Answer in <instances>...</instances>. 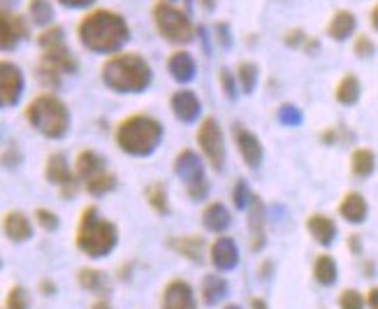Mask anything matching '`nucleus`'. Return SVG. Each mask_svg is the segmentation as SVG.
<instances>
[{
	"label": "nucleus",
	"mask_w": 378,
	"mask_h": 309,
	"mask_svg": "<svg viewBox=\"0 0 378 309\" xmlns=\"http://www.w3.org/2000/svg\"><path fill=\"white\" fill-rule=\"evenodd\" d=\"M91 309H112V307H109L107 300H98V303H93V305H91Z\"/></svg>",
	"instance_id": "5fc2aeb1"
},
{
	"label": "nucleus",
	"mask_w": 378,
	"mask_h": 309,
	"mask_svg": "<svg viewBox=\"0 0 378 309\" xmlns=\"http://www.w3.org/2000/svg\"><path fill=\"white\" fill-rule=\"evenodd\" d=\"M45 177L49 184H54V187L60 189V196H75V189H77V174L70 170L68 165V158L65 154H51L47 156V163H45Z\"/></svg>",
	"instance_id": "1a4fd4ad"
},
{
	"label": "nucleus",
	"mask_w": 378,
	"mask_h": 309,
	"mask_svg": "<svg viewBox=\"0 0 378 309\" xmlns=\"http://www.w3.org/2000/svg\"><path fill=\"white\" fill-rule=\"evenodd\" d=\"M104 172V158L93 152V149H84V152H79L75 158V174L77 179H84L89 182L91 177Z\"/></svg>",
	"instance_id": "aec40b11"
},
{
	"label": "nucleus",
	"mask_w": 378,
	"mask_h": 309,
	"mask_svg": "<svg viewBox=\"0 0 378 309\" xmlns=\"http://www.w3.org/2000/svg\"><path fill=\"white\" fill-rule=\"evenodd\" d=\"M170 3H174V0H170Z\"/></svg>",
	"instance_id": "bf43d9fd"
},
{
	"label": "nucleus",
	"mask_w": 378,
	"mask_h": 309,
	"mask_svg": "<svg viewBox=\"0 0 378 309\" xmlns=\"http://www.w3.org/2000/svg\"><path fill=\"white\" fill-rule=\"evenodd\" d=\"M5 307H7V309H28V307H31L28 290H26L23 286H14L10 293H7Z\"/></svg>",
	"instance_id": "c9c22d12"
},
{
	"label": "nucleus",
	"mask_w": 378,
	"mask_h": 309,
	"mask_svg": "<svg viewBox=\"0 0 378 309\" xmlns=\"http://www.w3.org/2000/svg\"><path fill=\"white\" fill-rule=\"evenodd\" d=\"M198 145H200V152L205 154V158L209 161V165H212L214 170H223L225 167V142H223L221 126H218V121L214 117H207L200 123Z\"/></svg>",
	"instance_id": "6e6552de"
},
{
	"label": "nucleus",
	"mask_w": 378,
	"mask_h": 309,
	"mask_svg": "<svg viewBox=\"0 0 378 309\" xmlns=\"http://www.w3.org/2000/svg\"><path fill=\"white\" fill-rule=\"evenodd\" d=\"M276 121L284 123V126H300L302 123V112L295 108V105H281V108L276 110Z\"/></svg>",
	"instance_id": "4c0bfd02"
},
{
	"label": "nucleus",
	"mask_w": 378,
	"mask_h": 309,
	"mask_svg": "<svg viewBox=\"0 0 378 309\" xmlns=\"http://www.w3.org/2000/svg\"><path fill=\"white\" fill-rule=\"evenodd\" d=\"M200 3H202L205 10H214V0H200Z\"/></svg>",
	"instance_id": "6e6d98bb"
},
{
	"label": "nucleus",
	"mask_w": 378,
	"mask_h": 309,
	"mask_svg": "<svg viewBox=\"0 0 378 309\" xmlns=\"http://www.w3.org/2000/svg\"><path fill=\"white\" fill-rule=\"evenodd\" d=\"M253 193L249 191V184H246V179H237L234 189H232V202L237 209H244L246 205L251 202Z\"/></svg>",
	"instance_id": "58836bf2"
},
{
	"label": "nucleus",
	"mask_w": 378,
	"mask_h": 309,
	"mask_svg": "<svg viewBox=\"0 0 378 309\" xmlns=\"http://www.w3.org/2000/svg\"><path fill=\"white\" fill-rule=\"evenodd\" d=\"M337 275H339V268H337V261L332 258L328 253H320L318 258L313 263V277L318 284L323 286H332L334 281H337Z\"/></svg>",
	"instance_id": "a878e982"
},
{
	"label": "nucleus",
	"mask_w": 378,
	"mask_h": 309,
	"mask_svg": "<svg viewBox=\"0 0 378 309\" xmlns=\"http://www.w3.org/2000/svg\"><path fill=\"white\" fill-rule=\"evenodd\" d=\"M58 3L68 10H84V7H91L95 0H58Z\"/></svg>",
	"instance_id": "49530a36"
},
{
	"label": "nucleus",
	"mask_w": 378,
	"mask_h": 309,
	"mask_svg": "<svg viewBox=\"0 0 378 309\" xmlns=\"http://www.w3.org/2000/svg\"><path fill=\"white\" fill-rule=\"evenodd\" d=\"M306 231L311 233V237L318 244H332L334 237H337V224L328 216V214H311L306 219Z\"/></svg>",
	"instance_id": "4be33fe9"
},
{
	"label": "nucleus",
	"mask_w": 378,
	"mask_h": 309,
	"mask_svg": "<svg viewBox=\"0 0 378 309\" xmlns=\"http://www.w3.org/2000/svg\"><path fill=\"white\" fill-rule=\"evenodd\" d=\"M190 3H193V0H186V5H190Z\"/></svg>",
	"instance_id": "13d9d810"
},
{
	"label": "nucleus",
	"mask_w": 378,
	"mask_h": 309,
	"mask_svg": "<svg viewBox=\"0 0 378 309\" xmlns=\"http://www.w3.org/2000/svg\"><path fill=\"white\" fill-rule=\"evenodd\" d=\"M320 137H323L325 145H334V142H337V130H334V128L332 130H325Z\"/></svg>",
	"instance_id": "3c124183"
},
{
	"label": "nucleus",
	"mask_w": 378,
	"mask_h": 309,
	"mask_svg": "<svg viewBox=\"0 0 378 309\" xmlns=\"http://www.w3.org/2000/svg\"><path fill=\"white\" fill-rule=\"evenodd\" d=\"M170 108H172V114L177 117L181 123H193L198 121L200 112H202V103L200 98L193 91H177L170 98Z\"/></svg>",
	"instance_id": "2eb2a0df"
},
{
	"label": "nucleus",
	"mask_w": 378,
	"mask_h": 309,
	"mask_svg": "<svg viewBox=\"0 0 378 309\" xmlns=\"http://www.w3.org/2000/svg\"><path fill=\"white\" fill-rule=\"evenodd\" d=\"M151 14H153L156 31L163 40L172 44H188L195 38V28H193L188 12L179 10L170 0H158Z\"/></svg>",
	"instance_id": "423d86ee"
},
{
	"label": "nucleus",
	"mask_w": 378,
	"mask_h": 309,
	"mask_svg": "<svg viewBox=\"0 0 378 309\" xmlns=\"http://www.w3.org/2000/svg\"><path fill=\"white\" fill-rule=\"evenodd\" d=\"M114 140L121 152L130 156H148L161 145L163 123L148 114H130L117 126Z\"/></svg>",
	"instance_id": "7ed1b4c3"
},
{
	"label": "nucleus",
	"mask_w": 378,
	"mask_h": 309,
	"mask_svg": "<svg viewBox=\"0 0 378 309\" xmlns=\"http://www.w3.org/2000/svg\"><path fill=\"white\" fill-rule=\"evenodd\" d=\"M161 309H195V295H193L190 284L181 279H172L163 288Z\"/></svg>",
	"instance_id": "4468645a"
},
{
	"label": "nucleus",
	"mask_w": 378,
	"mask_h": 309,
	"mask_svg": "<svg viewBox=\"0 0 378 309\" xmlns=\"http://www.w3.org/2000/svg\"><path fill=\"white\" fill-rule=\"evenodd\" d=\"M237 82H239L244 93H253L256 91V82H258V66L251 63V61H242L237 66Z\"/></svg>",
	"instance_id": "2f4dec72"
},
{
	"label": "nucleus",
	"mask_w": 378,
	"mask_h": 309,
	"mask_svg": "<svg viewBox=\"0 0 378 309\" xmlns=\"http://www.w3.org/2000/svg\"><path fill=\"white\" fill-rule=\"evenodd\" d=\"M334 98L341 105H355L360 100V79L355 75H344L334 88Z\"/></svg>",
	"instance_id": "cd10ccee"
},
{
	"label": "nucleus",
	"mask_w": 378,
	"mask_h": 309,
	"mask_svg": "<svg viewBox=\"0 0 378 309\" xmlns=\"http://www.w3.org/2000/svg\"><path fill=\"white\" fill-rule=\"evenodd\" d=\"M367 307L369 309H378V286L367 290Z\"/></svg>",
	"instance_id": "de8ad7c7"
},
{
	"label": "nucleus",
	"mask_w": 378,
	"mask_h": 309,
	"mask_svg": "<svg viewBox=\"0 0 378 309\" xmlns=\"http://www.w3.org/2000/svg\"><path fill=\"white\" fill-rule=\"evenodd\" d=\"M225 309H239V307H237V305H227Z\"/></svg>",
	"instance_id": "4d7b16f0"
},
{
	"label": "nucleus",
	"mask_w": 378,
	"mask_h": 309,
	"mask_svg": "<svg viewBox=\"0 0 378 309\" xmlns=\"http://www.w3.org/2000/svg\"><path fill=\"white\" fill-rule=\"evenodd\" d=\"M355 26H357V19H355L353 12H350V10H337L332 14L330 23H328V35L332 40L344 42L355 33Z\"/></svg>",
	"instance_id": "5701e85b"
},
{
	"label": "nucleus",
	"mask_w": 378,
	"mask_h": 309,
	"mask_svg": "<svg viewBox=\"0 0 378 309\" xmlns=\"http://www.w3.org/2000/svg\"><path fill=\"white\" fill-rule=\"evenodd\" d=\"M167 70H170V75L174 82L179 84H188L195 79V73H198V66H195V58H193L188 51H174V54L167 58Z\"/></svg>",
	"instance_id": "f3484780"
},
{
	"label": "nucleus",
	"mask_w": 378,
	"mask_h": 309,
	"mask_svg": "<svg viewBox=\"0 0 378 309\" xmlns=\"http://www.w3.org/2000/svg\"><path fill=\"white\" fill-rule=\"evenodd\" d=\"M144 196L148 200V205L153 207V211H158V214H167L170 211V202H167V191L163 184H148V187L144 189Z\"/></svg>",
	"instance_id": "473e14b6"
},
{
	"label": "nucleus",
	"mask_w": 378,
	"mask_h": 309,
	"mask_svg": "<svg viewBox=\"0 0 378 309\" xmlns=\"http://www.w3.org/2000/svg\"><path fill=\"white\" fill-rule=\"evenodd\" d=\"M364 305H367V298L360 293L357 288L341 290V295H339V307L341 309H364Z\"/></svg>",
	"instance_id": "f704fd0d"
},
{
	"label": "nucleus",
	"mask_w": 378,
	"mask_h": 309,
	"mask_svg": "<svg viewBox=\"0 0 378 309\" xmlns=\"http://www.w3.org/2000/svg\"><path fill=\"white\" fill-rule=\"evenodd\" d=\"M114 189H117V174H112L107 170L91 177V179L86 182V191H89L91 196H104V193H109Z\"/></svg>",
	"instance_id": "72a5a7b5"
},
{
	"label": "nucleus",
	"mask_w": 378,
	"mask_h": 309,
	"mask_svg": "<svg viewBox=\"0 0 378 309\" xmlns=\"http://www.w3.org/2000/svg\"><path fill=\"white\" fill-rule=\"evenodd\" d=\"M54 14L51 0H28V19L35 26H49L54 21Z\"/></svg>",
	"instance_id": "c756f323"
},
{
	"label": "nucleus",
	"mask_w": 378,
	"mask_h": 309,
	"mask_svg": "<svg viewBox=\"0 0 378 309\" xmlns=\"http://www.w3.org/2000/svg\"><path fill=\"white\" fill-rule=\"evenodd\" d=\"M65 42V33L60 26H49V28H45L40 35H38V44L40 49H47V47H54V44H60Z\"/></svg>",
	"instance_id": "e433bc0d"
},
{
	"label": "nucleus",
	"mask_w": 378,
	"mask_h": 309,
	"mask_svg": "<svg viewBox=\"0 0 378 309\" xmlns=\"http://www.w3.org/2000/svg\"><path fill=\"white\" fill-rule=\"evenodd\" d=\"M284 42L290 49H306V44H309V35H306L302 28H293V31L286 33Z\"/></svg>",
	"instance_id": "a19ab883"
},
{
	"label": "nucleus",
	"mask_w": 378,
	"mask_h": 309,
	"mask_svg": "<svg viewBox=\"0 0 378 309\" xmlns=\"http://www.w3.org/2000/svg\"><path fill=\"white\" fill-rule=\"evenodd\" d=\"M28 38V23L19 14L3 7L0 12V47L3 51H12L21 44V40Z\"/></svg>",
	"instance_id": "9d476101"
},
{
	"label": "nucleus",
	"mask_w": 378,
	"mask_h": 309,
	"mask_svg": "<svg viewBox=\"0 0 378 309\" xmlns=\"http://www.w3.org/2000/svg\"><path fill=\"white\" fill-rule=\"evenodd\" d=\"M35 219H38V224L45 228V231H56V228H58V216L51 209L38 207V209H35Z\"/></svg>",
	"instance_id": "37998d69"
},
{
	"label": "nucleus",
	"mask_w": 378,
	"mask_h": 309,
	"mask_svg": "<svg viewBox=\"0 0 378 309\" xmlns=\"http://www.w3.org/2000/svg\"><path fill=\"white\" fill-rule=\"evenodd\" d=\"M202 300H205L207 305H216L218 300H223L227 295V284L225 279H221L218 275H207L205 279H202Z\"/></svg>",
	"instance_id": "c85d7f7f"
},
{
	"label": "nucleus",
	"mask_w": 378,
	"mask_h": 309,
	"mask_svg": "<svg viewBox=\"0 0 378 309\" xmlns=\"http://www.w3.org/2000/svg\"><path fill=\"white\" fill-rule=\"evenodd\" d=\"M374 49H376L374 40L367 38V35H357L355 42H353V51H355L357 58H369V56L374 54Z\"/></svg>",
	"instance_id": "79ce46f5"
},
{
	"label": "nucleus",
	"mask_w": 378,
	"mask_h": 309,
	"mask_svg": "<svg viewBox=\"0 0 378 309\" xmlns=\"http://www.w3.org/2000/svg\"><path fill=\"white\" fill-rule=\"evenodd\" d=\"M232 135H234V142H237V149H239V154L244 158V163L249 167H260L262 158H265V152H262V145H260L256 132L246 130L242 123H234Z\"/></svg>",
	"instance_id": "f8f14e48"
},
{
	"label": "nucleus",
	"mask_w": 378,
	"mask_h": 309,
	"mask_svg": "<svg viewBox=\"0 0 378 309\" xmlns=\"http://www.w3.org/2000/svg\"><path fill=\"white\" fill-rule=\"evenodd\" d=\"M348 249L353 251V253L362 251V244H360V235H350V237H348Z\"/></svg>",
	"instance_id": "09e8293b"
},
{
	"label": "nucleus",
	"mask_w": 378,
	"mask_h": 309,
	"mask_svg": "<svg viewBox=\"0 0 378 309\" xmlns=\"http://www.w3.org/2000/svg\"><path fill=\"white\" fill-rule=\"evenodd\" d=\"M117 240H119L117 226L112 221L102 219L93 205L84 207L75 237L77 249L89 256V258H102V256H107L117 246Z\"/></svg>",
	"instance_id": "20e7f679"
},
{
	"label": "nucleus",
	"mask_w": 378,
	"mask_h": 309,
	"mask_svg": "<svg viewBox=\"0 0 378 309\" xmlns=\"http://www.w3.org/2000/svg\"><path fill=\"white\" fill-rule=\"evenodd\" d=\"M249 228H251V249L260 251L265 246V205L260 196H253L249 202Z\"/></svg>",
	"instance_id": "a211bd4d"
},
{
	"label": "nucleus",
	"mask_w": 378,
	"mask_h": 309,
	"mask_svg": "<svg viewBox=\"0 0 378 309\" xmlns=\"http://www.w3.org/2000/svg\"><path fill=\"white\" fill-rule=\"evenodd\" d=\"M230 221H232L230 211L221 202H212V205H207L205 211H202V226L212 233H223L230 226Z\"/></svg>",
	"instance_id": "b1692460"
},
{
	"label": "nucleus",
	"mask_w": 378,
	"mask_h": 309,
	"mask_svg": "<svg viewBox=\"0 0 378 309\" xmlns=\"http://www.w3.org/2000/svg\"><path fill=\"white\" fill-rule=\"evenodd\" d=\"M23 93V73L12 61L0 63V103L3 108H14Z\"/></svg>",
	"instance_id": "9b49d317"
},
{
	"label": "nucleus",
	"mask_w": 378,
	"mask_h": 309,
	"mask_svg": "<svg viewBox=\"0 0 378 309\" xmlns=\"http://www.w3.org/2000/svg\"><path fill=\"white\" fill-rule=\"evenodd\" d=\"M170 246L177 253L186 256L190 261H202V249H205V240L195 235H186V237H174L170 240Z\"/></svg>",
	"instance_id": "bb28decb"
},
{
	"label": "nucleus",
	"mask_w": 378,
	"mask_h": 309,
	"mask_svg": "<svg viewBox=\"0 0 378 309\" xmlns=\"http://www.w3.org/2000/svg\"><path fill=\"white\" fill-rule=\"evenodd\" d=\"M54 290H56V286L51 284V281H47V279L40 281V293L42 295H54Z\"/></svg>",
	"instance_id": "8fccbe9b"
},
{
	"label": "nucleus",
	"mask_w": 378,
	"mask_h": 309,
	"mask_svg": "<svg viewBox=\"0 0 378 309\" xmlns=\"http://www.w3.org/2000/svg\"><path fill=\"white\" fill-rule=\"evenodd\" d=\"M174 174L183 182V189H186L188 198L193 200H205L209 193V182L205 174V167H202L200 156L193 152V149H181V152L174 156Z\"/></svg>",
	"instance_id": "0eeeda50"
},
{
	"label": "nucleus",
	"mask_w": 378,
	"mask_h": 309,
	"mask_svg": "<svg viewBox=\"0 0 378 309\" xmlns=\"http://www.w3.org/2000/svg\"><path fill=\"white\" fill-rule=\"evenodd\" d=\"M26 119L31 126L49 140H60L70 130V110L65 103L51 93H40L26 108Z\"/></svg>",
	"instance_id": "39448f33"
},
{
	"label": "nucleus",
	"mask_w": 378,
	"mask_h": 309,
	"mask_svg": "<svg viewBox=\"0 0 378 309\" xmlns=\"http://www.w3.org/2000/svg\"><path fill=\"white\" fill-rule=\"evenodd\" d=\"M369 23H372L374 28L378 31V3L372 7V12H369Z\"/></svg>",
	"instance_id": "603ef678"
},
{
	"label": "nucleus",
	"mask_w": 378,
	"mask_h": 309,
	"mask_svg": "<svg viewBox=\"0 0 378 309\" xmlns=\"http://www.w3.org/2000/svg\"><path fill=\"white\" fill-rule=\"evenodd\" d=\"M212 263L216 270H232L239 263V253H237V244L232 237H216V242L212 244Z\"/></svg>",
	"instance_id": "dca6fc26"
},
{
	"label": "nucleus",
	"mask_w": 378,
	"mask_h": 309,
	"mask_svg": "<svg viewBox=\"0 0 378 309\" xmlns=\"http://www.w3.org/2000/svg\"><path fill=\"white\" fill-rule=\"evenodd\" d=\"M251 309H267L265 300H260V298H253V300H251Z\"/></svg>",
	"instance_id": "864d4df0"
},
{
	"label": "nucleus",
	"mask_w": 378,
	"mask_h": 309,
	"mask_svg": "<svg viewBox=\"0 0 378 309\" xmlns=\"http://www.w3.org/2000/svg\"><path fill=\"white\" fill-rule=\"evenodd\" d=\"M79 284H82V288L86 290H93V293H102V290H107V279H104V275L100 270H93V268H82L79 270Z\"/></svg>",
	"instance_id": "7c9ffc66"
},
{
	"label": "nucleus",
	"mask_w": 378,
	"mask_h": 309,
	"mask_svg": "<svg viewBox=\"0 0 378 309\" xmlns=\"http://www.w3.org/2000/svg\"><path fill=\"white\" fill-rule=\"evenodd\" d=\"M3 231L12 242H26V240H31L33 226L23 211H7L3 219Z\"/></svg>",
	"instance_id": "412c9836"
},
{
	"label": "nucleus",
	"mask_w": 378,
	"mask_h": 309,
	"mask_svg": "<svg viewBox=\"0 0 378 309\" xmlns=\"http://www.w3.org/2000/svg\"><path fill=\"white\" fill-rule=\"evenodd\" d=\"M214 31H216V40L218 44H221L223 49H230L232 47V33H230V23H225V21H218L214 26Z\"/></svg>",
	"instance_id": "a18cd8bd"
},
{
	"label": "nucleus",
	"mask_w": 378,
	"mask_h": 309,
	"mask_svg": "<svg viewBox=\"0 0 378 309\" xmlns=\"http://www.w3.org/2000/svg\"><path fill=\"white\" fill-rule=\"evenodd\" d=\"M367 211H369V205L362 193L360 191L344 193V198L339 202V214L344 216L348 224H362L367 219Z\"/></svg>",
	"instance_id": "6ab92c4d"
},
{
	"label": "nucleus",
	"mask_w": 378,
	"mask_h": 309,
	"mask_svg": "<svg viewBox=\"0 0 378 309\" xmlns=\"http://www.w3.org/2000/svg\"><path fill=\"white\" fill-rule=\"evenodd\" d=\"M374 167H376V154L372 152V149L360 147L350 154V172L360 177V179H364V177L372 174Z\"/></svg>",
	"instance_id": "393cba45"
},
{
	"label": "nucleus",
	"mask_w": 378,
	"mask_h": 309,
	"mask_svg": "<svg viewBox=\"0 0 378 309\" xmlns=\"http://www.w3.org/2000/svg\"><path fill=\"white\" fill-rule=\"evenodd\" d=\"M102 84L114 93H142L153 79L148 61L139 54H114L100 68Z\"/></svg>",
	"instance_id": "f03ea898"
},
{
	"label": "nucleus",
	"mask_w": 378,
	"mask_h": 309,
	"mask_svg": "<svg viewBox=\"0 0 378 309\" xmlns=\"http://www.w3.org/2000/svg\"><path fill=\"white\" fill-rule=\"evenodd\" d=\"M77 38L93 54H117V51L130 40L128 21L114 10H91L82 16L77 26Z\"/></svg>",
	"instance_id": "f257e3e1"
},
{
	"label": "nucleus",
	"mask_w": 378,
	"mask_h": 309,
	"mask_svg": "<svg viewBox=\"0 0 378 309\" xmlns=\"http://www.w3.org/2000/svg\"><path fill=\"white\" fill-rule=\"evenodd\" d=\"M218 84H221L223 93L227 95V98H230V100L237 98V77H232V73L227 68L218 70Z\"/></svg>",
	"instance_id": "ea45409f"
},
{
	"label": "nucleus",
	"mask_w": 378,
	"mask_h": 309,
	"mask_svg": "<svg viewBox=\"0 0 378 309\" xmlns=\"http://www.w3.org/2000/svg\"><path fill=\"white\" fill-rule=\"evenodd\" d=\"M35 75H38V79L45 86H49V88H56L58 84H60V75L56 73V70H51V68H47V66H42V63H38V70H35Z\"/></svg>",
	"instance_id": "c03bdc74"
},
{
	"label": "nucleus",
	"mask_w": 378,
	"mask_h": 309,
	"mask_svg": "<svg viewBox=\"0 0 378 309\" xmlns=\"http://www.w3.org/2000/svg\"><path fill=\"white\" fill-rule=\"evenodd\" d=\"M40 63L51 68V70H56L58 75H75L77 73V58L72 56V51L68 49L65 42L42 49Z\"/></svg>",
	"instance_id": "ddd939ff"
}]
</instances>
